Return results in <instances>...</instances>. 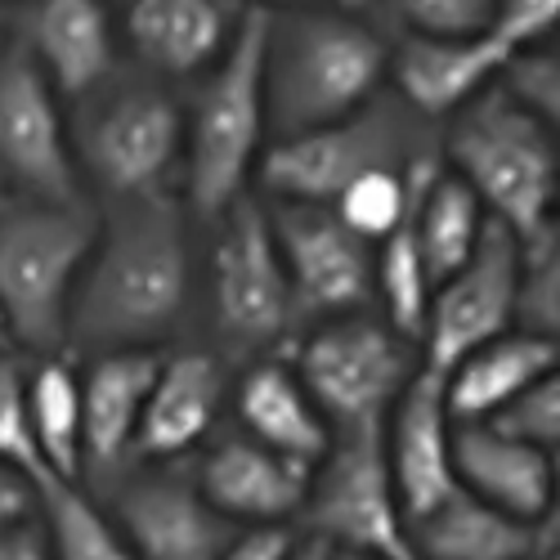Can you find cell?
I'll return each mask as SVG.
<instances>
[{"mask_svg": "<svg viewBox=\"0 0 560 560\" xmlns=\"http://www.w3.org/2000/svg\"><path fill=\"white\" fill-rule=\"evenodd\" d=\"M189 301L184 215L166 194L130 198L121 220L100 233L72 296L68 332L113 350H149Z\"/></svg>", "mask_w": 560, "mask_h": 560, "instance_id": "cell-1", "label": "cell"}, {"mask_svg": "<svg viewBox=\"0 0 560 560\" xmlns=\"http://www.w3.org/2000/svg\"><path fill=\"white\" fill-rule=\"evenodd\" d=\"M390 50L346 14H305L269 23L265 45V121L278 139L337 126L377 100Z\"/></svg>", "mask_w": 560, "mask_h": 560, "instance_id": "cell-2", "label": "cell"}, {"mask_svg": "<svg viewBox=\"0 0 560 560\" xmlns=\"http://www.w3.org/2000/svg\"><path fill=\"white\" fill-rule=\"evenodd\" d=\"M269 14L247 10L233 27L229 50L215 59L194 121L184 130V189L198 215L220 220L238 198H247V179L265 144V45Z\"/></svg>", "mask_w": 560, "mask_h": 560, "instance_id": "cell-3", "label": "cell"}, {"mask_svg": "<svg viewBox=\"0 0 560 560\" xmlns=\"http://www.w3.org/2000/svg\"><path fill=\"white\" fill-rule=\"evenodd\" d=\"M448 162L453 175L480 198L485 215L516 233V243L556 220V130L511 104L498 85L457 113L448 130Z\"/></svg>", "mask_w": 560, "mask_h": 560, "instance_id": "cell-4", "label": "cell"}, {"mask_svg": "<svg viewBox=\"0 0 560 560\" xmlns=\"http://www.w3.org/2000/svg\"><path fill=\"white\" fill-rule=\"evenodd\" d=\"M100 243L95 215L77 202H10L0 207V314L10 346L55 350L68 337L72 296Z\"/></svg>", "mask_w": 560, "mask_h": 560, "instance_id": "cell-5", "label": "cell"}, {"mask_svg": "<svg viewBox=\"0 0 560 560\" xmlns=\"http://www.w3.org/2000/svg\"><path fill=\"white\" fill-rule=\"evenodd\" d=\"M301 516L310 521V538L328 542L332 551L412 560L408 521L386 466L382 422L332 431L328 453L310 471V498Z\"/></svg>", "mask_w": 560, "mask_h": 560, "instance_id": "cell-6", "label": "cell"}, {"mask_svg": "<svg viewBox=\"0 0 560 560\" xmlns=\"http://www.w3.org/2000/svg\"><path fill=\"white\" fill-rule=\"evenodd\" d=\"M412 341H404L386 318L359 310L328 318L301 346L296 359V377L332 431L386 422L390 404L412 382Z\"/></svg>", "mask_w": 560, "mask_h": 560, "instance_id": "cell-7", "label": "cell"}, {"mask_svg": "<svg viewBox=\"0 0 560 560\" xmlns=\"http://www.w3.org/2000/svg\"><path fill=\"white\" fill-rule=\"evenodd\" d=\"M404 130L408 126L399 113L372 100L368 108H359L354 117H346L337 126L273 139L256 162V175L265 184V194H273L278 202L332 207L337 194L363 171H377V166L399 171Z\"/></svg>", "mask_w": 560, "mask_h": 560, "instance_id": "cell-8", "label": "cell"}, {"mask_svg": "<svg viewBox=\"0 0 560 560\" xmlns=\"http://www.w3.org/2000/svg\"><path fill=\"white\" fill-rule=\"evenodd\" d=\"M220 220L224 224L211 252V292H215L220 337L238 346H269L296 318L283 256H278L273 229H269V211L252 198H238Z\"/></svg>", "mask_w": 560, "mask_h": 560, "instance_id": "cell-9", "label": "cell"}, {"mask_svg": "<svg viewBox=\"0 0 560 560\" xmlns=\"http://www.w3.org/2000/svg\"><path fill=\"white\" fill-rule=\"evenodd\" d=\"M516 278H521L516 233L489 220L471 260L431 288L427 328H422V346H427L422 368L444 377L462 354H471L476 346L502 332H516Z\"/></svg>", "mask_w": 560, "mask_h": 560, "instance_id": "cell-10", "label": "cell"}, {"mask_svg": "<svg viewBox=\"0 0 560 560\" xmlns=\"http://www.w3.org/2000/svg\"><path fill=\"white\" fill-rule=\"evenodd\" d=\"M269 229L292 288V314L337 318L372 301V243L354 238L332 207L278 202L269 211Z\"/></svg>", "mask_w": 560, "mask_h": 560, "instance_id": "cell-11", "label": "cell"}, {"mask_svg": "<svg viewBox=\"0 0 560 560\" xmlns=\"http://www.w3.org/2000/svg\"><path fill=\"white\" fill-rule=\"evenodd\" d=\"M0 166L40 202H77V162L55 85L45 81L27 45L0 55Z\"/></svg>", "mask_w": 560, "mask_h": 560, "instance_id": "cell-12", "label": "cell"}, {"mask_svg": "<svg viewBox=\"0 0 560 560\" xmlns=\"http://www.w3.org/2000/svg\"><path fill=\"white\" fill-rule=\"evenodd\" d=\"M81 153L117 198H153L184 153V117L162 90L130 85L90 117Z\"/></svg>", "mask_w": 560, "mask_h": 560, "instance_id": "cell-13", "label": "cell"}, {"mask_svg": "<svg viewBox=\"0 0 560 560\" xmlns=\"http://www.w3.org/2000/svg\"><path fill=\"white\" fill-rule=\"evenodd\" d=\"M113 521L135 560H215L238 538V525H229L184 471L135 476L113 502Z\"/></svg>", "mask_w": 560, "mask_h": 560, "instance_id": "cell-14", "label": "cell"}, {"mask_svg": "<svg viewBox=\"0 0 560 560\" xmlns=\"http://www.w3.org/2000/svg\"><path fill=\"white\" fill-rule=\"evenodd\" d=\"M386 466L404 506V521L412 525L457 493L453 476V417L444 408V377L431 368H417L412 382L399 390L382 422Z\"/></svg>", "mask_w": 560, "mask_h": 560, "instance_id": "cell-15", "label": "cell"}, {"mask_svg": "<svg viewBox=\"0 0 560 560\" xmlns=\"http://www.w3.org/2000/svg\"><path fill=\"white\" fill-rule=\"evenodd\" d=\"M202 498L238 529H265L288 525L305 511L310 498V471L288 457L269 453L252 435H224L215 440L198 471H194Z\"/></svg>", "mask_w": 560, "mask_h": 560, "instance_id": "cell-16", "label": "cell"}, {"mask_svg": "<svg viewBox=\"0 0 560 560\" xmlns=\"http://www.w3.org/2000/svg\"><path fill=\"white\" fill-rule=\"evenodd\" d=\"M453 476L457 489L511 521L547 525L556 516V457L506 440L485 422L453 427Z\"/></svg>", "mask_w": 560, "mask_h": 560, "instance_id": "cell-17", "label": "cell"}, {"mask_svg": "<svg viewBox=\"0 0 560 560\" xmlns=\"http://www.w3.org/2000/svg\"><path fill=\"white\" fill-rule=\"evenodd\" d=\"M516 55L493 32L480 36H408L390 55L399 100L422 117L462 113L476 95L498 81L502 63Z\"/></svg>", "mask_w": 560, "mask_h": 560, "instance_id": "cell-18", "label": "cell"}, {"mask_svg": "<svg viewBox=\"0 0 560 560\" xmlns=\"http://www.w3.org/2000/svg\"><path fill=\"white\" fill-rule=\"evenodd\" d=\"M224 404V368L207 350L166 354L158 368V382L149 390L144 417H139L135 448L149 462H175L198 448Z\"/></svg>", "mask_w": 560, "mask_h": 560, "instance_id": "cell-19", "label": "cell"}, {"mask_svg": "<svg viewBox=\"0 0 560 560\" xmlns=\"http://www.w3.org/2000/svg\"><path fill=\"white\" fill-rule=\"evenodd\" d=\"M158 350H108L81 377V457L95 471H113L135 448L139 417L158 382Z\"/></svg>", "mask_w": 560, "mask_h": 560, "instance_id": "cell-20", "label": "cell"}, {"mask_svg": "<svg viewBox=\"0 0 560 560\" xmlns=\"http://www.w3.org/2000/svg\"><path fill=\"white\" fill-rule=\"evenodd\" d=\"M408 547L412 560H534L556 547V516L525 525L457 489L408 525Z\"/></svg>", "mask_w": 560, "mask_h": 560, "instance_id": "cell-21", "label": "cell"}, {"mask_svg": "<svg viewBox=\"0 0 560 560\" xmlns=\"http://www.w3.org/2000/svg\"><path fill=\"white\" fill-rule=\"evenodd\" d=\"M560 363V341L529 337V332H502L471 354H462L444 372V408L453 427L489 422V417L511 404L538 377H551Z\"/></svg>", "mask_w": 560, "mask_h": 560, "instance_id": "cell-22", "label": "cell"}, {"mask_svg": "<svg viewBox=\"0 0 560 560\" xmlns=\"http://www.w3.org/2000/svg\"><path fill=\"white\" fill-rule=\"evenodd\" d=\"M238 417H243V435L305 466V471H314L332 444L328 417L318 412V404L310 399V390L288 363H256L247 372L238 386Z\"/></svg>", "mask_w": 560, "mask_h": 560, "instance_id": "cell-23", "label": "cell"}, {"mask_svg": "<svg viewBox=\"0 0 560 560\" xmlns=\"http://www.w3.org/2000/svg\"><path fill=\"white\" fill-rule=\"evenodd\" d=\"M27 50L55 95H90L113 72V23L104 0H40Z\"/></svg>", "mask_w": 560, "mask_h": 560, "instance_id": "cell-24", "label": "cell"}, {"mask_svg": "<svg viewBox=\"0 0 560 560\" xmlns=\"http://www.w3.org/2000/svg\"><path fill=\"white\" fill-rule=\"evenodd\" d=\"M233 10L224 0H130L126 32L139 59L184 77L215 63L233 40Z\"/></svg>", "mask_w": 560, "mask_h": 560, "instance_id": "cell-25", "label": "cell"}, {"mask_svg": "<svg viewBox=\"0 0 560 560\" xmlns=\"http://www.w3.org/2000/svg\"><path fill=\"white\" fill-rule=\"evenodd\" d=\"M485 224H489V215H485L480 198L466 189L453 171L431 166L422 175L417 198H412V233H417V247H422L431 288L471 260Z\"/></svg>", "mask_w": 560, "mask_h": 560, "instance_id": "cell-26", "label": "cell"}, {"mask_svg": "<svg viewBox=\"0 0 560 560\" xmlns=\"http://www.w3.org/2000/svg\"><path fill=\"white\" fill-rule=\"evenodd\" d=\"M27 427L45 480H81V377L63 359H45L27 377Z\"/></svg>", "mask_w": 560, "mask_h": 560, "instance_id": "cell-27", "label": "cell"}, {"mask_svg": "<svg viewBox=\"0 0 560 560\" xmlns=\"http://www.w3.org/2000/svg\"><path fill=\"white\" fill-rule=\"evenodd\" d=\"M36 516L45 525V542H50L55 560H135L113 511L85 498L77 480L36 485Z\"/></svg>", "mask_w": 560, "mask_h": 560, "instance_id": "cell-28", "label": "cell"}, {"mask_svg": "<svg viewBox=\"0 0 560 560\" xmlns=\"http://www.w3.org/2000/svg\"><path fill=\"white\" fill-rule=\"evenodd\" d=\"M435 166V158H417V184L422 175ZM417 184H412V198H417ZM377 260H372V278H377V292L386 305V323L404 337V341H422L427 328V305H431V273L422 260V247H417V233H412V207L404 215V224L395 233L377 243Z\"/></svg>", "mask_w": 560, "mask_h": 560, "instance_id": "cell-29", "label": "cell"}, {"mask_svg": "<svg viewBox=\"0 0 560 560\" xmlns=\"http://www.w3.org/2000/svg\"><path fill=\"white\" fill-rule=\"evenodd\" d=\"M412 184H417V158L408 162V171H395V166L363 171L337 194L332 211L354 238L382 243L386 233H395L404 224V215L412 207Z\"/></svg>", "mask_w": 560, "mask_h": 560, "instance_id": "cell-30", "label": "cell"}, {"mask_svg": "<svg viewBox=\"0 0 560 560\" xmlns=\"http://www.w3.org/2000/svg\"><path fill=\"white\" fill-rule=\"evenodd\" d=\"M516 332L560 341V229L556 220L521 238V278H516Z\"/></svg>", "mask_w": 560, "mask_h": 560, "instance_id": "cell-31", "label": "cell"}, {"mask_svg": "<svg viewBox=\"0 0 560 560\" xmlns=\"http://www.w3.org/2000/svg\"><path fill=\"white\" fill-rule=\"evenodd\" d=\"M485 427H493L498 435L516 440V444H529L547 457H556L560 448V377H538L534 386H525L511 404H502Z\"/></svg>", "mask_w": 560, "mask_h": 560, "instance_id": "cell-32", "label": "cell"}, {"mask_svg": "<svg viewBox=\"0 0 560 560\" xmlns=\"http://www.w3.org/2000/svg\"><path fill=\"white\" fill-rule=\"evenodd\" d=\"M493 85L511 104H521L529 117H538L542 126L556 130V121H560V59H556V50H534V45L529 50H516L502 63Z\"/></svg>", "mask_w": 560, "mask_h": 560, "instance_id": "cell-33", "label": "cell"}, {"mask_svg": "<svg viewBox=\"0 0 560 560\" xmlns=\"http://www.w3.org/2000/svg\"><path fill=\"white\" fill-rule=\"evenodd\" d=\"M0 462L45 485V466L27 427V372L10 350H0Z\"/></svg>", "mask_w": 560, "mask_h": 560, "instance_id": "cell-34", "label": "cell"}, {"mask_svg": "<svg viewBox=\"0 0 560 560\" xmlns=\"http://www.w3.org/2000/svg\"><path fill=\"white\" fill-rule=\"evenodd\" d=\"M412 36H480L493 23V0H390Z\"/></svg>", "mask_w": 560, "mask_h": 560, "instance_id": "cell-35", "label": "cell"}, {"mask_svg": "<svg viewBox=\"0 0 560 560\" xmlns=\"http://www.w3.org/2000/svg\"><path fill=\"white\" fill-rule=\"evenodd\" d=\"M560 23V0H493L489 32L511 50H529Z\"/></svg>", "mask_w": 560, "mask_h": 560, "instance_id": "cell-36", "label": "cell"}, {"mask_svg": "<svg viewBox=\"0 0 560 560\" xmlns=\"http://www.w3.org/2000/svg\"><path fill=\"white\" fill-rule=\"evenodd\" d=\"M296 547V534L288 525H265V529H238L215 560H288Z\"/></svg>", "mask_w": 560, "mask_h": 560, "instance_id": "cell-37", "label": "cell"}, {"mask_svg": "<svg viewBox=\"0 0 560 560\" xmlns=\"http://www.w3.org/2000/svg\"><path fill=\"white\" fill-rule=\"evenodd\" d=\"M27 516H36V480L0 462V529L19 525Z\"/></svg>", "mask_w": 560, "mask_h": 560, "instance_id": "cell-38", "label": "cell"}, {"mask_svg": "<svg viewBox=\"0 0 560 560\" xmlns=\"http://www.w3.org/2000/svg\"><path fill=\"white\" fill-rule=\"evenodd\" d=\"M0 560H55L50 556V542H45L40 516H27L19 525L0 529Z\"/></svg>", "mask_w": 560, "mask_h": 560, "instance_id": "cell-39", "label": "cell"}, {"mask_svg": "<svg viewBox=\"0 0 560 560\" xmlns=\"http://www.w3.org/2000/svg\"><path fill=\"white\" fill-rule=\"evenodd\" d=\"M288 560H332V547L305 534V538H296V547H292V556H288Z\"/></svg>", "mask_w": 560, "mask_h": 560, "instance_id": "cell-40", "label": "cell"}, {"mask_svg": "<svg viewBox=\"0 0 560 560\" xmlns=\"http://www.w3.org/2000/svg\"><path fill=\"white\" fill-rule=\"evenodd\" d=\"M332 560H386V556H363V551H332Z\"/></svg>", "mask_w": 560, "mask_h": 560, "instance_id": "cell-41", "label": "cell"}, {"mask_svg": "<svg viewBox=\"0 0 560 560\" xmlns=\"http://www.w3.org/2000/svg\"><path fill=\"white\" fill-rule=\"evenodd\" d=\"M0 350H10V328H5V314H0Z\"/></svg>", "mask_w": 560, "mask_h": 560, "instance_id": "cell-42", "label": "cell"}, {"mask_svg": "<svg viewBox=\"0 0 560 560\" xmlns=\"http://www.w3.org/2000/svg\"><path fill=\"white\" fill-rule=\"evenodd\" d=\"M256 5H310V0H256Z\"/></svg>", "mask_w": 560, "mask_h": 560, "instance_id": "cell-43", "label": "cell"}, {"mask_svg": "<svg viewBox=\"0 0 560 560\" xmlns=\"http://www.w3.org/2000/svg\"><path fill=\"white\" fill-rule=\"evenodd\" d=\"M341 5H346V10H363V5H368V0H341Z\"/></svg>", "mask_w": 560, "mask_h": 560, "instance_id": "cell-44", "label": "cell"}, {"mask_svg": "<svg viewBox=\"0 0 560 560\" xmlns=\"http://www.w3.org/2000/svg\"><path fill=\"white\" fill-rule=\"evenodd\" d=\"M542 560H560V551H556V547H551V551H547V556H542Z\"/></svg>", "mask_w": 560, "mask_h": 560, "instance_id": "cell-45", "label": "cell"}, {"mask_svg": "<svg viewBox=\"0 0 560 560\" xmlns=\"http://www.w3.org/2000/svg\"><path fill=\"white\" fill-rule=\"evenodd\" d=\"M547 551H551V547H547ZM547 551H542V556H547ZM542 556H534V560H542Z\"/></svg>", "mask_w": 560, "mask_h": 560, "instance_id": "cell-46", "label": "cell"}]
</instances>
